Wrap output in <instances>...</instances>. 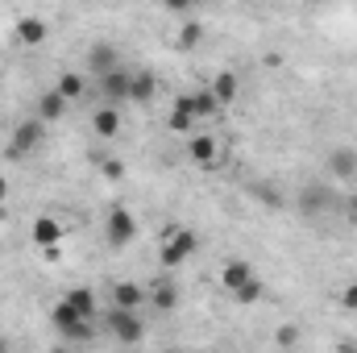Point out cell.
Returning a JSON list of instances; mask_svg holds the SVG:
<instances>
[{
    "instance_id": "1",
    "label": "cell",
    "mask_w": 357,
    "mask_h": 353,
    "mask_svg": "<svg viewBox=\"0 0 357 353\" xmlns=\"http://www.w3.org/2000/svg\"><path fill=\"white\" fill-rule=\"evenodd\" d=\"M195 250H199L195 233H191V229H175V233L167 237V246H162V266H167V270H175V266H183Z\"/></svg>"
},
{
    "instance_id": "2",
    "label": "cell",
    "mask_w": 357,
    "mask_h": 353,
    "mask_svg": "<svg viewBox=\"0 0 357 353\" xmlns=\"http://www.w3.org/2000/svg\"><path fill=\"white\" fill-rule=\"evenodd\" d=\"M50 324H54L59 333H67V337H91V320H84V316H79L67 299H59V303H54Z\"/></svg>"
},
{
    "instance_id": "3",
    "label": "cell",
    "mask_w": 357,
    "mask_h": 353,
    "mask_svg": "<svg viewBox=\"0 0 357 353\" xmlns=\"http://www.w3.org/2000/svg\"><path fill=\"white\" fill-rule=\"evenodd\" d=\"M108 333H112L116 341L133 345V341H142L146 324H142V316H137V312H121V308H112V312H108Z\"/></svg>"
},
{
    "instance_id": "4",
    "label": "cell",
    "mask_w": 357,
    "mask_h": 353,
    "mask_svg": "<svg viewBox=\"0 0 357 353\" xmlns=\"http://www.w3.org/2000/svg\"><path fill=\"white\" fill-rule=\"evenodd\" d=\"M46 137V125L33 117V121H25L17 133H13V142H8V158H25L29 150H38V142Z\"/></svg>"
},
{
    "instance_id": "5",
    "label": "cell",
    "mask_w": 357,
    "mask_h": 353,
    "mask_svg": "<svg viewBox=\"0 0 357 353\" xmlns=\"http://www.w3.org/2000/svg\"><path fill=\"white\" fill-rule=\"evenodd\" d=\"M116 67H121V54H116V46H112V42H96V46L88 50V71H96L100 80H104V75H112Z\"/></svg>"
},
{
    "instance_id": "6",
    "label": "cell",
    "mask_w": 357,
    "mask_h": 353,
    "mask_svg": "<svg viewBox=\"0 0 357 353\" xmlns=\"http://www.w3.org/2000/svg\"><path fill=\"white\" fill-rule=\"evenodd\" d=\"M133 237H137V220H133L125 208H112V212H108V241H112V246H129Z\"/></svg>"
},
{
    "instance_id": "7",
    "label": "cell",
    "mask_w": 357,
    "mask_h": 353,
    "mask_svg": "<svg viewBox=\"0 0 357 353\" xmlns=\"http://www.w3.org/2000/svg\"><path fill=\"white\" fill-rule=\"evenodd\" d=\"M129 75H133V71L116 67L112 75H104V80H100V91H104V104H108V108H116V104H125V100H129Z\"/></svg>"
},
{
    "instance_id": "8",
    "label": "cell",
    "mask_w": 357,
    "mask_h": 353,
    "mask_svg": "<svg viewBox=\"0 0 357 353\" xmlns=\"http://www.w3.org/2000/svg\"><path fill=\"white\" fill-rule=\"evenodd\" d=\"M142 299H146V291L137 283H116L112 287V308H121V312H137Z\"/></svg>"
},
{
    "instance_id": "9",
    "label": "cell",
    "mask_w": 357,
    "mask_h": 353,
    "mask_svg": "<svg viewBox=\"0 0 357 353\" xmlns=\"http://www.w3.org/2000/svg\"><path fill=\"white\" fill-rule=\"evenodd\" d=\"M250 278H254V266H250V262H241V258L225 262V270H220V283H225V287H229L233 295H237V291H241V287H245Z\"/></svg>"
},
{
    "instance_id": "10",
    "label": "cell",
    "mask_w": 357,
    "mask_h": 353,
    "mask_svg": "<svg viewBox=\"0 0 357 353\" xmlns=\"http://www.w3.org/2000/svg\"><path fill=\"white\" fill-rule=\"evenodd\" d=\"M154 91H158V80H154L150 71H133V75H129V100H133V104L154 100Z\"/></svg>"
},
{
    "instance_id": "11",
    "label": "cell",
    "mask_w": 357,
    "mask_h": 353,
    "mask_svg": "<svg viewBox=\"0 0 357 353\" xmlns=\"http://www.w3.org/2000/svg\"><path fill=\"white\" fill-rule=\"evenodd\" d=\"M13 33H17L25 46H38V42H46V21H42V17H21Z\"/></svg>"
},
{
    "instance_id": "12",
    "label": "cell",
    "mask_w": 357,
    "mask_h": 353,
    "mask_svg": "<svg viewBox=\"0 0 357 353\" xmlns=\"http://www.w3.org/2000/svg\"><path fill=\"white\" fill-rule=\"evenodd\" d=\"M187 154H191V163L212 167V163H216V142H212L208 133H195V137H191V146H187Z\"/></svg>"
},
{
    "instance_id": "13",
    "label": "cell",
    "mask_w": 357,
    "mask_h": 353,
    "mask_svg": "<svg viewBox=\"0 0 357 353\" xmlns=\"http://www.w3.org/2000/svg\"><path fill=\"white\" fill-rule=\"evenodd\" d=\"M63 112H67V100H63L59 91H46V96L38 100V121H42V125H50V121H59Z\"/></svg>"
},
{
    "instance_id": "14",
    "label": "cell",
    "mask_w": 357,
    "mask_h": 353,
    "mask_svg": "<svg viewBox=\"0 0 357 353\" xmlns=\"http://www.w3.org/2000/svg\"><path fill=\"white\" fill-rule=\"evenodd\" d=\"M91 129L100 133V137H116V129H121V112L116 108H96V117H91Z\"/></svg>"
},
{
    "instance_id": "15",
    "label": "cell",
    "mask_w": 357,
    "mask_h": 353,
    "mask_svg": "<svg viewBox=\"0 0 357 353\" xmlns=\"http://www.w3.org/2000/svg\"><path fill=\"white\" fill-rule=\"evenodd\" d=\"M237 88H241V84H237V75H233V71H220V75H216V80H212V100H216V104H229V100H237Z\"/></svg>"
},
{
    "instance_id": "16",
    "label": "cell",
    "mask_w": 357,
    "mask_h": 353,
    "mask_svg": "<svg viewBox=\"0 0 357 353\" xmlns=\"http://www.w3.org/2000/svg\"><path fill=\"white\" fill-rule=\"evenodd\" d=\"M59 237H63L59 220H50V216H38V220H33V241H38V246H54Z\"/></svg>"
},
{
    "instance_id": "17",
    "label": "cell",
    "mask_w": 357,
    "mask_h": 353,
    "mask_svg": "<svg viewBox=\"0 0 357 353\" xmlns=\"http://www.w3.org/2000/svg\"><path fill=\"white\" fill-rule=\"evenodd\" d=\"M67 303L84 316V320H91V312H96V295H91L88 287H75V291H67Z\"/></svg>"
},
{
    "instance_id": "18",
    "label": "cell",
    "mask_w": 357,
    "mask_h": 353,
    "mask_svg": "<svg viewBox=\"0 0 357 353\" xmlns=\"http://www.w3.org/2000/svg\"><path fill=\"white\" fill-rule=\"evenodd\" d=\"M150 299H154V308H158V312H171V308L178 303V287H175V283H158V287L150 291Z\"/></svg>"
},
{
    "instance_id": "19",
    "label": "cell",
    "mask_w": 357,
    "mask_h": 353,
    "mask_svg": "<svg viewBox=\"0 0 357 353\" xmlns=\"http://www.w3.org/2000/svg\"><path fill=\"white\" fill-rule=\"evenodd\" d=\"M54 91H59L67 104H71V100H79V96H84V75H79V71H67V75L59 80V88H54Z\"/></svg>"
},
{
    "instance_id": "20",
    "label": "cell",
    "mask_w": 357,
    "mask_h": 353,
    "mask_svg": "<svg viewBox=\"0 0 357 353\" xmlns=\"http://www.w3.org/2000/svg\"><path fill=\"white\" fill-rule=\"evenodd\" d=\"M187 104H191V117H212V112L220 108V104L212 100V91H191Z\"/></svg>"
},
{
    "instance_id": "21",
    "label": "cell",
    "mask_w": 357,
    "mask_h": 353,
    "mask_svg": "<svg viewBox=\"0 0 357 353\" xmlns=\"http://www.w3.org/2000/svg\"><path fill=\"white\" fill-rule=\"evenodd\" d=\"M328 163H333V175H354L357 171V154L354 150H333Z\"/></svg>"
},
{
    "instance_id": "22",
    "label": "cell",
    "mask_w": 357,
    "mask_h": 353,
    "mask_svg": "<svg viewBox=\"0 0 357 353\" xmlns=\"http://www.w3.org/2000/svg\"><path fill=\"white\" fill-rule=\"evenodd\" d=\"M262 291H266V287H262V278L254 274V278H250V283L237 291V299H241V303H258V299H262Z\"/></svg>"
},
{
    "instance_id": "23",
    "label": "cell",
    "mask_w": 357,
    "mask_h": 353,
    "mask_svg": "<svg viewBox=\"0 0 357 353\" xmlns=\"http://www.w3.org/2000/svg\"><path fill=\"white\" fill-rule=\"evenodd\" d=\"M199 38H204V25H195V21H191V25H183L178 46H183V50H191V46H199Z\"/></svg>"
},
{
    "instance_id": "24",
    "label": "cell",
    "mask_w": 357,
    "mask_h": 353,
    "mask_svg": "<svg viewBox=\"0 0 357 353\" xmlns=\"http://www.w3.org/2000/svg\"><path fill=\"white\" fill-rule=\"evenodd\" d=\"M191 125H195V121H191L187 112H171V129H175V133H187Z\"/></svg>"
},
{
    "instance_id": "25",
    "label": "cell",
    "mask_w": 357,
    "mask_h": 353,
    "mask_svg": "<svg viewBox=\"0 0 357 353\" xmlns=\"http://www.w3.org/2000/svg\"><path fill=\"white\" fill-rule=\"evenodd\" d=\"M341 299H345V308H349V312H357V283H354V287H345V295H341Z\"/></svg>"
},
{
    "instance_id": "26",
    "label": "cell",
    "mask_w": 357,
    "mask_h": 353,
    "mask_svg": "<svg viewBox=\"0 0 357 353\" xmlns=\"http://www.w3.org/2000/svg\"><path fill=\"white\" fill-rule=\"evenodd\" d=\"M4 195H8V183H4V179H0V200H4Z\"/></svg>"
},
{
    "instance_id": "27",
    "label": "cell",
    "mask_w": 357,
    "mask_h": 353,
    "mask_svg": "<svg viewBox=\"0 0 357 353\" xmlns=\"http://www.w3.org/2000/svg\"><path fill=\"white\" fill-rule=\"evenodd\" d=\"M0 353H8V345H4V337H0Z\"/></svg>"
},
{
    "instance_id": "28",
    "label": "cell",
    "mask_w": 357,
    "mask_h": 353,
    "mask_svg": "<svg viewBox=\"0 0 357 353\" xmlns=\"http://www.w3.org/2000/svg\"><path fill=\"white\" fill-rule=\"evenodd\" d=\"M50 353H67V350H50Z\"/></svg>"
}]
</instances>
